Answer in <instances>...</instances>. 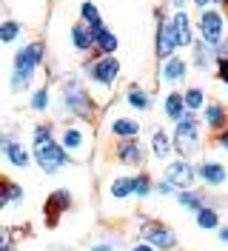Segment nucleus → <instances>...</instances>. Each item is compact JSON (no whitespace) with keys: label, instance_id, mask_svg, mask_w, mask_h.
Here are the masks:
<instances>
[{"label":"nucleus","instance_id":"2","mask_svg":"<svg viewBox=\"0 0 228 251\" xmlns=\"http://www.w3.org/2000/svg\"><path fill=\"white\" fill-rule=\"evenodd\" d=\"M63 106H66L69 114L80 117L83 123H89V120L97 117V103H94V97H91L89 86L80 77H69L63 83Z\"/></svg>","mask_w":228,"mask_h":251},{"label":"nucleus","instance_id":"36","mask_svg":"<svg viewBox=\"0 0 228 251\" xmlns=\"http://www.w3.org/2000/svg\"><path fill=\"white\" fill-rule=\"evenodd\" d=\"M15 237H17V231L15 228H0V249H9V246H15Z\"/></svg>","mask_w":228,"mask_h":251},{"label":"nucleus","instance_id":"31","mask_svg":"<svg viewBox=\"0 0 228 251\" xmlns=\"http://www.w3.org/2000/svg\"><path fill=\"white\" fill-rule=\"evenodd\" d=\"M211 60H214V49L205 46L203 40L194 43V66H197V69H208V63Z\"/></svg>","mask_w":228,"mask_h":251},{"label":"nucleus","instance_id":"21","mask_svg":"<svg viewBox=\"0 0 228 251\" xmlns=\"http://www.w3.org/2000/svg\"><path fill=\"white\" fill-rule=\"evenodd\" d=\"M126 106L134 111H149L152 109V97H149V92L146 89H140V86H128V92H126Z\"/></svg>","mask_w":228,"mask_h":251},{"label":"nucleus","instance_id":"10","mask_svg":"<svg viewBox=\"0 0 228 251\" xmlns=\"http://www.w3.org/2000/svg\"><path fill=\"white\" fill-rule=\"evenodd\" d=\"M163 180H168L177 191H182V188H191V183L197 180V172H194V166H191L185 157H180V160H171L166 166Z\"/></svg>","mask_w":228,"mask_h":251},{"label":"nucleus","instance_id":"43","mask_svg":"<svg viewBox=\"0 0 228 251\" xmlns=\"http://www.w3.org/2000/svg\"><path fill=\"white\" fill-rule=\"evenodd\" d=\"M185 3H188V0H171V6H174V12H185Z\"/></svg>","mask_w":228,"mask_h":251},{"label":"nucleus","instance_id":"42","mask_svg":"<svg viewBox=\"0 0 228 251\" xmlns=\"http://www.w3.org/2000/svg\"><path fill=\"white\" fill-rule=\"evenodd\" d=\"M12 140H15V137H9V134H0V151H6V146H9Z\"/></svg>","mask_w":228,"mask_h":251},{"label":"nucleus","instance_id":"45","mask_svg":"<svg viewBox=\"0 0 228 251\" xmlns=\"http://www.w3.org/2000/svg\"><path fill=\"white\" fill-rule=\"evenodd\" d=\"M211 3H217V6H226L228 0H211Z\"/></svg>","mask_w":228,"mask_h":251},{"label":"nucleus","instance_id":"38","mask_svg":"<svg viewBox=\"0 0 228 251\" xmlns=\"http://www.w3.org/2000/svg\"><path fill=\"white\" fill-rule=\"evenodd\" d=\"M217 75H220V80L228 86V57H220V60H217Z\"/></svg>","mask_w":228,"mask_h":251},{"label":"nucleus","instance_id":"22","mask_svg":"<svg viewBox=\"0 0 228 251\" xmlns=\"http://www.w3.org/2000/svg\"><path fill=\"white\" fill-rule=\"evenodd\" d=\"M174 151V146H171V134H168L166 128H157L152 134V154L157 160H166L168 154Z\"/></svg>","mask_w":228,"mask_h":251},{"label":"nucleus","instance_id":"18","mask_svg":"<svg viewBox=\"0 0 228 251\" xmlns=\"http://www.w3.org/2000/svg\"><path fill=\"white\" fill-rule=\"evenodd\" d=\"M108 131H111V137H117V140L140 137V120H137V117H114V120L108 123Z\"/></svg>","mask_w":228,"mask_h":251},{"label":"nucleus","instance_id":"24","mask_svg":"<svg viewBox=\"0 0 228 251\" xmlns=\"http://www.w3.org/2000/svg\"><path fill=\"white\" fill-rule=\"evenodd\" d=\"M163 111H166V117L168 120H180L182 114H185V103H182V94L180 92H171L166 94V103H163Z\"/></svg>","mask_w":228,"mask_h":251},{"label":"nucleus","instance_id":"8","mask_svg":"<svg viewBox=\"0 0 228 251\" xmlns=\"http://www.w3.org/2000/svg\"><path fill=\"white\" fill-rule=\"evenodd\" d=\"M154 51L160 60L171 57L177 51V34H174V26H171V17L160 15L157 9V34H154Z\"/></svg>","mask_w":228,"mask_h":251},{"label":"nucleus","instance_id":"6","mask_svg":"<svg viewBox=\"0 0 228 251\" xmlns=\"http://www.w3.org/2000/svg\"><path fill=\"white\" fill-rule=\"evenodd\" d=\"M197 26H200V40L211 49L226 37V17H223V12H217V9H203Z\"/></svg>","mask_w":228,"mask_h":251},{"label":"nucleus","instance_id":"5","mask_svg":"<svg viewBox=\"0 0 228 251\" xmlns=\"http://www.w3.org/2000/svg\"><path fill=\"white\" fill-rule=\"evenodd\" d=\"M140 240L143 243H149L152 249L157 251H174L177 249V231L166 226V223H160V220H146L143 226H140Z\"/></svg>","mask_w":228,"mask_h":251},{"label":"nucleus","instance_id":"26","mask_svg":"<svg viewBox=\"0 0 228 251\" xmlns=\"http://www.w3.org/2000/svg\"><path fill=\"white\" fill-rule=\"evenodd\" d=\"M194 214H197V228H203V231H211V228L220 226V214H217L214 205H203V208H197Z\"/></svg>","mask_w":228,"mask_h":251},{"label":"nucleus","instance_id":"9","mask_svg":"<svg viewBox=\"0 0 228 251\" xmlns=\"http://www.w3.org/2000/svg\"><path fill=\"white\" fill-rule=\"evenodd\" d=\"M43 57H46V46L40 43V40H34V43H29V46L17 49L15 69H12V72H23V75H31V77H34V72L40 69Z\"/></svg>","mask_w":228,"mask_h":251},{"label":"nucleus","instance_id":"35","mask_svg":"<svg viewBox=\"0 0 228 251\" xmlns=\"http://www.w3.org/2000/svg\"><path fill=\"white\" fill-rule=\"evenodd\" d=\"M152 191H154V194H160V197H171V194H177V188L171 186L168 180H157Z\"/></svg>","mask_w":228,"mask_h":251},{"label":"nucleus","instance_id":"15","mask_svg":"<svg viewBox=\"0 0 228 251\" xmlns=\"http://www.w3.org/2000/svg\"><path fill=\"white\" fill-rule=\"evenodd\" d=\"M171 26H174V34H177V49H188L194 46V26H191V17L188 12H174L171 17Z\"/></svg>","mask_w":228,"mask_h":251},{"label":"nucleus","instance_id":"4","mask_svg":"<svg viewBox=\"0 0 228 251\" xmlns=\"http://www.w3.org/2000/svg\"><path fill=\"white\" fill-rule=\"evenodd\" d=\"M31 160H34L37 169L46 172V174H57L66 163H72V157L66 154V149H63L54 137L46 140V143H37V146L31 149Z\"/></svg>","mask_w":228,"mask_h":251},{"label":"nucleus","instance_id":"28","mask_svg":"<svg viewBox=\"0 0 228 251\" xmlns=\"http://www.w3.org/2000/svg\"><path fill=\"white\" fill-rule=\"evenodd\" d=\"M80 23H86L91 31H97L103 26V17H100V9L94 6V3H83L80 6Z\"/></svg>","mask_w":228,"mask_h":251},{"label":"nucleus","instance_id":"47","mask_svg":"<svg viewBox=\"0 0 228 251\" xmlns=\"http://www.w3.org/2000/svg\"><path fill=\"white\" fill-rule=\"evenodd\" d=\"M60 251H75V249H60Z\"/></svg>","mask_w":228,"mask_h":251},{"label":"nucleus","instance_id":"33","mask_svg":"<svg viewBox=\"0 0 228 251\" xmlns=\"http://www.w3.org/2000/svg\"><path fill=\"white\" fill-rule=\"evenodd\" d=\"M49 100H51V94H49V89H46V86H40L37 92L31 94V100H29L31 111H46V109H49Z\"/></svg>","mask_w":228,"mask_h":251},{"label":"nucleus","instance_id":"1","mask_svg":"<svg viewBox=\"0 0 228 251\" xmlns=\"http://www.w3.org/2000/svg\"><path fill=\"white\" fill-rule=\"evenodd\" d=\"M83 75H86V86H91V94L94 92H103L100 94V103L108 100V94L114 92L117 86V77H120V60L114 54H100L94 60H86L83 66Z\"/></svg>","mask_w":228,"mask_h":251},{"label":"nucleus","instance_id":"14","mask_svg":"<svg viewBox=\"0 0 228 251\" xmlns=\"http://www.w3.org/2000/svg\"><path fill=\"white\" fill-rule=\"evenodd\" d=\"M185 75H188V63L182 60V57H177V54L166 57V60H163V66H160V80H163V83H168V86L182 83V80H185Z\"/></svg>","mask_w":228,"mask_h":251},{"label":"nucleus","instance_id":"3","mask_svg":"<svg viewBox=\"0 0 228 251\" xmlns=\"http://www.w3.org/2000/svg\"><path fill=\"white\" fill-rule=\"evenodd\" d=\"M171 146H174V151L180 157H185V160L203 149V123L197 120L194 111H185L180 120H177L174 134H171Z\"/></svg>","mask_w":228,"mask_h":251},{"label":"nucleus","instance_id":"40","mask_svg":"<svg viewBox=\"0 0 228 251\" xmlns=\"http://www.w3.org/2000/svg\"><path fill=\"white\" fill-rule=\"evenodd\" d=\"M217 237H220V243H223V246H228V226L220 223V226H217Z\"/></svg>","mask_w":228,"mask_h":251},{"label":"nucleus","instance_id":"25","mask_svg":"<svg viewBox=\"0 0 228 251\" xmlns=\"http://www.w3.org/2000/svg\"><path fill=\"white\" fill-rule=\"evenodd\" d=\"M154 188V180H152V174L149 172H140L137 177H131V197H149V194H154L152 191Z\"/></svg>","mask_w":228,"mask_h":251},{"label":"nucleus","instance_id":"19","mask_svg":"<svg viewBox=\"0 0 228 251\" xmlns=\"http://www.w3.org/2000/svg\"><path fill=\"white\" fill-rule=\"evenodd\" d=\"M69 37H72V46H75L77 51H91V49H94V31H91L86 23H80V20L69 29Z\"/></svg>","mask_w":228,"mask_h":251},{"label":"nucleus","instance_id":"44","mask_svg":"<svg viewBox=\"0 0 228 251\" xmlns=\"http://www.w3.org/2000/svg\"><path fill=\"white\" fill-rule=\"evenodd\" d=\"M194 3H197L200 9H208V3H211V0H194Z\"/></svg>","mask_w":228,"mask_h":251},{"label":"nucleus","instance_id":"20","mask_svg":"<svg viewBox=\"0 0 228 251\" xmlns=\"http://www.w3.org/2000/svg\"><path fill=\"white\" fill-rule=\"evenodd\" d=\"M120 46V40H117V34L106 26H100V29L94 31V51L97 54H114Z\"/></svg>","mask_w":228,"mask_h":251},{"label":"nucleus","instance_id":"11","mask_svg":"<svg viewBox=\"0 0 228 251\" xmlns=\"http://www.w3.org/2000/svg\"><path fill=\"white\" fill-rule=\"evenodd\" d=\"M69 208H72V191H69V188H57V191H51L49 200H46V205H43L46 226L54 228V226L60 223V214L63 211H69Z\"/></svg>","mask_w":228,"mask_h":251},{"label":"nucleus","instance_id":"37","mask_svg":"<svg viewBox=\"0 0 228 251\" xmlns=\"http://www.w3.org/2000/svg\"><path fill=\"white\" fill-rule=\"evenodd\" d=\"M214 140H217V146H220L223 151H228V123L223 126L220 131H217V137H214Z\"/></svg>","mask_w":228,"mask_h":251},{"label":"nucleus","instance_id":"13","mask_svg":"<svg viewBox=\"0 0 228 251\" xmlns=\"http://www.w3.org/2000/svg\"><path fill=\"white\" fill-rule=\"evenodd\" d=\"M194 172H197V177L205 183V186H214V188L223 186V183L228 180V169L220 163V160H203Z\"/></svg>","mask_w":228,"mask_h":251},{"label":"nucleus","instance_id":"29","mask_svg":"<svg viewBox=\"0 0 228 251\" xmlns=\"http://www.w3.org/2000/svg\"><path fill=\"white\" fill-rule=\"evenodd\" d=\"M182 103H185V111H194V114H197V111L205 106V92L197 89V86H191V89L182 92Z\"/></svg>","mask_w":228,"mask_h":251},{"label":"nucleus","instance_id":"30","mask_svg":"<svg viewBox=\"0 0 228 251\" xmlns=\"http://www.w3.org/2000/svg\"><path fill=\"white\" fill-rule=\"evenodd\" d=\"M108 194H111L114 200H126V197H131V177H114L111 186H108Z\"/></svg>","mask_w":228,"mask_h":251},{"label":"nucleus","instance_id":"41","mask_svg":"<svg viewBox=\"0 0 228 251\" xmlns=\"http://www.w3.org/2000/svg\"><path fill=\"white\" fill-rule=\"evenodd\" d=\"M131 251H157V249H152L149 243H134V246H131Z\"/></svg>","mask_w":228,"mask_h":251},{"label":"nucleus","instance_id":"23","mask_svg":"<svg viewBox=\"0 0 228 251\" xmlns=\"http://www.w3.org/2000/svg\"><path fill=\"white\" fill-rule=\"evenodd\" d=\"M3 154H6V160H9L15 169H26V166H29V160H31V154L26 151V149H23V143H17V140L9 143Z\"/></svg>","mask_w":228,"mask_h":251},{"label":"nucleus","instance_id":"17","mask_svg":"<svg viewBox=\"0 0 228 251\" xmlns=\"http://www.w3.org/2000/svg\"><path fill=\"white\" fill-rule=\"evenodd\" d=\"M200 111H203L205 128H208V131H214V134H217V131L228 123V109L223 106V103H205Z\"/></svg>","mask_w":228,"mask_h":251},{"label":"nucleus","instance_id":"12","mask_svg":"<svg viewBox=\"0 0 228 251\" xmlns=\"http://www.w3.org/2000/svg\"><path fill=\"white\" fill-rule=\"evenodd\" d=\"M114 157L123 166H143L146 163V151L140 146V137H128V140H117L114 146Z\"/></svg>","mask_w":228,"mask_h":251},{"label":"nucleus","instance_id":"39","mask_svg":"<svg viewBox=\"0 0 228 251\" xmlns=\"http://www.w3.org/2000/svg\"><path fill=\"white\" fill-rule=\"evenodd\" d=\"M89 251H114V246H111L108 240H100V243H94Z\"/></svg>","mask_w":228,"mask_h":251},{"label":"nucleus","instance_id":"34","mask_svg":"<svg viewBox=\"0 0 228 251\" xmlns=\"http://www.w3.org/2000/svg\"><path fill=\"white\" fill-rule=\"evenodd\" d=\"M51 137H54V126H49V123L34 126V131H31V143H34V146H37V143L51 140Z\"/></svg>","mask_w":228,"mask_h":251},{"label":"nucleus","instance_id":"7","mask_svg":"<svg viewBox=\"0 0 228 251\" xmlns=\"http://www.w3.org/2000/svg\"><path fill=\"white\" fill-rule=\"evenodd\" d=\"M60 146L66 149V154L72 160H83L89 154V128L83 123H72L63 128V137H60Z\"/></svg>","mask_w":228,"mask_h":251},{"label":"nucleus","instance_id":"46","mask_svg":"<svg viewBox=\"0 0 228 251\" xmlns=\"http://www.w3.org/2000/svg\"><path fill=\"white\" fill-rule=\"evenodd\" d=\"M0 251H17V249H15V246H9V249H0Z\"/></svg>","mask_w":228,"mask_h":251},{"label":"nucleus","instance_id":"16","mask_svg":"<svg viewBox=\"0 0 228 251\" xmlns=\"http://www.w3.org/2000/svg\"><path fill=\"white\" fill-rule=\"evenodd\" d=\"M26 200V191L20 183L9 180V177H0V211L9 208V205H20Z\"/></svg>","mask_w":228,"mask_h":251},{"label":"nucleus","instance_id":"32","mask_svg":"<svg viewBox=\"0 0 228 251\" xmlns=\"http://www.w3.org/2000/svg\"><path fill=\"white\" fill-rule=\"evenodd\" d=\"M20 37V23L17 20H3L0 23V43H15Z\"/></svg>","mask_w":228,"mask_h":251},{"label":"nucleus","instance_id":"27","mask_svg":"<svg viewBox=\"0 0 228 251\" xmlns=\"http://www.w3.org/2000/svg\"><path fill=\"white\" fill-rule=\"evenodd\" d=\"M177 203H180L182 208H188V211H197V208L205 205V194L191 191V188H182V191H177Z\"/></svg>","mask_w":228,"mask_h":251}]
</instances>
